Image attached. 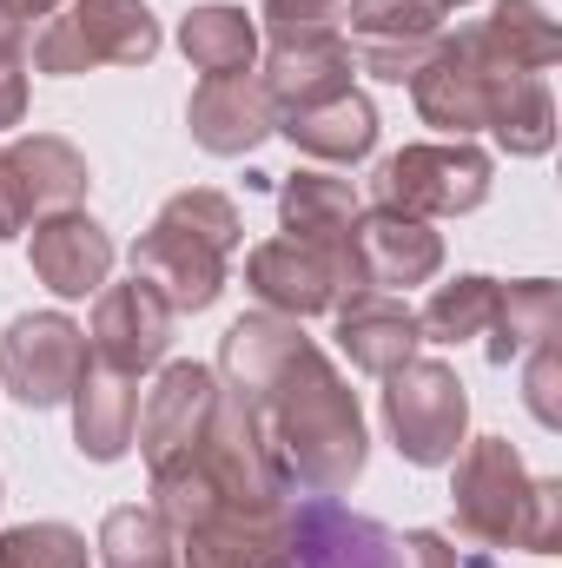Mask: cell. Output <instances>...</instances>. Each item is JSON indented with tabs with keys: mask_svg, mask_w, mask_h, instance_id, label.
I'll return each instance as SVG.
<instances>
[{
	"mask_svg": "<svg viewBox=\"0 0 562 568\" xmlns=\"http://www.w3.org/2000/svg\"><path fill=\"white\" fill-rule=\"evenodd\" d=\"M232 239H239L232 205L212 199V192H192V199H172V205H165V219L152 225V239L133 252V265L152 272V284H165V304L199 311V304H212V291H219V272H225Z\"/></svg>",
	"mask_w": 562,
	"mask_h": 568,
	"instance_id": "obj_1",
	"label": "cell"
},
{
	"mask_svg": "<svg viewBox=\"0 0 562 568\" xmlns=\"http://www.w3.org/2000/svg\"><path fill=\"white\" fill-rule=\"evenodd\" d=\"M133 417H140V397L127 384H107V377H80V443L93 456H120L127 436H133Z\"/></svg>",
	"mask_w": 562,
	"mask_h": 568,
	"instance_id": "obj_16",
	"label": "cell"
},
{
	"mask_svg": "<svg viewBox=\"0 0 562 568\" xmlns=\"http://www.w3.org/2000/svg\"><path fill=\"white\" fill-rule=\"evenodd\" d=\"M80 185H87V172H80V159L60 140H33V145L0 152V239L20 232V219H27L33 205H67V199H80Z\"/></svg>",
	"mask_w": 562,
	"mask_h": 568,
	"instance_id": "obj_6",
	"label": "cell"
},
{
	"mask_svg": "<svg viewBox=\"0 0 562 568\" xmlns=\"http://www.w3.org/2000/svg\"><path fill=\"white\" fill-rule=\"evenodd\" d=\"M358 245L371 252V272L384 284H411L436 265V239H430L423 225H411V219H398V212H378V219L358 232Z\"/></svg>",
	"mask_w": 562,
	"mask_h": 568,
	"instance_id": "obj_14",
	"label": "cell"
},
{
	"mask_svg": "<svg viewBox=\"0 0 562 568\" xmlns=\"http://www.w3.org/2000/svg\"><path fill=\"white\" fill-rule=\"evenodd\" d=\"M252 284H259V297H272L284 311H318V304H331L338 272H331L318 239H284L252 258Z\"/></svg>",
	"mask_w": 562,
	"mask_h": 568,
	"instance_id": "obj_9",
	"label": "cell"
},
{
	"mask_svg": "<svg viewBox=\"0 0 562 568\" xmlns=\"http://www.w3.org/2000/svg\"><path fill=\"white\" fill-rule=\"evenodd\" d=\"M418 344V317L384 304V297H364L344 311V351L364 364V371H398Z\"/></svg>",
	"mask_w": 562,
	"mask_h": 568,
	"instance_id": "obj_13",
	"label": "cell"
},
{
	"mask_svg": "<svg viewBox=\"0 0 562 568\" xmlns=\"http://www.w3.org/2000/svg\"><path fill=\"white\" fill-rule=\"evenodd\" d=\"M165 324H172V304H165L152 284H120V291L100 304V324H93L100 357H107L120 377H133L140 364H152V357L165 351Z\"/></svg>",
	"mask_w": 562,
	"mask_h": 568,
	"instance_id": "obj_7",
	"label": "cell"
},
{
	"mask_svg": "<svg viewBox=\"0 0 562 568\" xmlns=\"http://www.w3.org/2000/svg\"><path fill=\"white\" fill-rule=\"evenodd\" d=\"M33 265H40V278L53 284L60 297H87L93 284L107 278V265H113V245L100 239V225L93 219H53V225H40L33 232Z\"/></svg>",
	"mask_w": 562,
	"mask_h": 568,
	"instance_id": "obj_8",
	"label": "cell"
},
{
	"mask_svg": "<svg viewBox=\"0 0 562 568\" xmlns=\"http://www.w3.org/2000/svg\"><path fill=\"white\" fill-rule=\"evenodd\" d=\"M284 133L304 145V152H324V159H358V152H371V140H378L371 106L358 93H331L318 106H298L284 120Z\"/></svg>",
	"mask_w": 562,
	"mask_h": 568,
	"instance_id": "obj_12",
	"label": "cell"
},
{
	"mask_svg": "<svg viewBox=\"0 0 562 568\" xmlns=\"http://www.w3.org/2000/svg\"><path fill=\"white\" fill-rule=\"evenodd\" d=\"M107 568H172L165 562L159 523L140 516V509H120V516L107 523Z\"/></svg>",
	"mask_w": 562,
	"mask_h": 568,
	"instance_id": "obj_20",
	"label": "cell"
},
{
	"mask_svg": "<svg viewBox=\"0 0 562 568\" xmlns=\"http://www.w3.org/2000/svg\"><path fill=\"white\" fill-rule=\"evenodd\" d=\"M476 47H503L510 53V67H543L550 53H556V33H550V20L536 13V0H503L496 7V27L476 40Z\"/></svg>",
	"mask_w": 562,
	"mask_h": 568,
	"instance_id": "obj_18",
	"label": "cell"
},
{
	"mask_svg": "<svg viewBox=\"0 0 562 568\" xmlns=\"http://www.w3.org/2000/svg\"><path fill=\"white\" fill-rule=\"evenodd\" d=\"M152 47H159V33L140 0H80L53 33H40V67L73 73L87 60H145Z\"/></svg>",
	"mask_w": 562,
	"mask_h": 568,
	"instance_id": "obj_2",
	"label": "cell"
},
{
	"mask_svg": "<svg viewBox=\"0 0 562 568\" xmlns=\"http://www.w3.org/2000/svg\"><path fill=\"white\" fill-rule=\"evenodd\" d=\"M516 456L503 449V443H483L476 456H470V469H463V529H476V536H523L516 529Z\"/></svg>",
	"mask_w": 562,
	"mask_h": 568,
	"instance_id": "obj_10",
	"label": "cell"
},
{
	"mask_svg": "<svg viewBox=\"0 0 562 568\" xmlns=\"http://www.w3.org/2000/svg\"><path fill=\"white\" fill-rule=\"evenodd\" d=\"M0 371L20 404H60L87 377V337L67 317H20L0 344Z\"/></svg>",
	"mask_w": 562,
	"mask_h": 568,
	"instance_id": "obj_3",
	"label": "cell"
},
{
	"mask_svg": "<svg viewBox=\"0 0 562 568\" xmlns=\"http://www.w3.org/2000/svg\"><path fill=\"white\" fill-rule=\"evenodd\" d=\"M391 424H398V449L411 463H443L456 449V429H463V390L443 364H418L391 384Z\"/></svg>",
	"mask_w": 562,
	"mask_h": 568,
	"instance_id": "obj_4",
	"label": "cell"
},
{
	"mask_svg": "<svg viewBox=\"0 0 562 568\" xmlns=\"http://www.w3.org/2000/svg\"><path fill=\"white\" fill-rule=\"evenodd\" d=\"M391 205H423V212H470L483 199V159L476 152H398L378 179Z\"/></svg>",
	"mask_w": 562,
	"mask_h": 568,
	"instance_id": "obj_5",
	"label": "cell"
},
{
	"mask_svg": "<svg viewBox=\"0 0 562 568\" xmlns=\"http://www.w3.org/2000/svg\"><path fill=\"white\" fill-rule=\"evenodd\" d=\"M0 568H87V542L60 523H40V529H13L0 542Z\"/></svg>",
	"mask_w": 562,
	"mask_h": 568,
	"instance_id": "obj_19",
	"label": "cell"
},
{
	"mask_svg": "<svg viewBox=\"0 0 562 568\" xmlns=\"http://www.w3.org/2000/svg\"><path fill=\"white\" fill-rule=\"evenodd\" d=\"M490 304H496L490 278H463L456 291H443V297L423 311V331H430V337H463V331H476V324L490 317Z\"/></svg>",
	"mask_w": 562,
	"mask_h": 568,
	"instance_id": "obj_21",
	"label": "cell"
},
{
	"mask_svg": "<svg viewBox=\"0 0 562 568\" xmlns=\"http://www.w3.org/2000/svg\"><path fill=\"white\" fill-rule=\"evenodd\" d=\"M192 126H199V140L212 145V152H245V145L272 126V113H265V93L245 87V73H232V80H205L199 87Z\"/></svg>",
	"mask_w": 562,
	"mask_h": 568,
	"instance_id": "obj_11",
	"label": "cell"
},
{
	"mask_svg": "<svg viewBox=\"0 0 562 568\" xmlns=\"http://www.w3.org/2000/svg\"><path fill=\"white\" fill-rule=\"evenodd\" d=\"M344 219H351V192H344L338 179L304 172V179L284 192V225H291V239H324V232H338Z\"/></svg>",
	"mask_w": 562,
	"mask_h": 568,
	"instance_id": "obj_17",
	"label": "cell"
},
{
	"mask_svg": "<svg viewBox=\"0 0 562 568\" xmlns=\"http://www.w3.org/2000/svg\"><path fill=\"white\" fill-rule=\"evenodd\" d=\"M185 53L205 67V80L245 73V60H252V27H245V13H232V7L192 13V20H185Z\"/></svg>",
	"mask_w": 562,
	"mask_h": 568,
	"instance_id": "obj_15",
	"label": "cell"
},
{
	"mask_svg": "<svg viewBox=\"0 0 562 568\" xmlns=\"http://www.w3.org/2000/svg\"><path fill=\"white\" fill-rule=\"evenodd\" d=\"M40 7H53V0H0V13H40Z\"/></svg>",
	"mask_w": 562,
	"mask_h": 568,
	"instance_id": "obj_22",
	"label": "cell"
}]
</instances>
